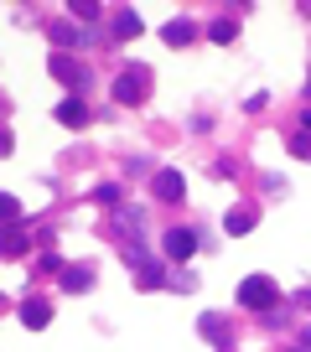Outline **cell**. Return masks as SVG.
I'll return each mask as SVG.
<instances>
[{"label": "cell", "mask_w": 311, "mask_h": 352, "mask_svg": "<svg viewBox=\"0 0 311 352\" xmlns=\"http://www.w3.org/2000/svg\"><path fill=\"white\" fill-rule=\"evenodd\" d=\"M275 301H280V290H275L270 275H249V280L239 285V305H249V311H270Z\"/></svg>", "instance_id": "6da1fadb"}, {"label": "cell", "mask_w": 311, "mask_h": 352, "mask_svg": "<svg viewBox=\"0 0 311 352\" xmlns=\"http://www.w3.org/2000/svg\"><path fill=\"white\" fill-rule=\"evenodd\" d=\"M115 99H119V104H140V99H146V73H140V68L119 73V78H115Z\"/></svg>", "instance_id": "7a4b0ae2"}, {"label": "cell", "mask_w": 311, "mask_h": 352, "mask_svg": "<svg viewBox=\"0 0 311 352\" xmlns=\"http://www.w3.org/2000/svg\"><path fill=\"white\" fill-rule=\"evenodd\" d=\"M182 192H187V181H182V171H156V197L161 202H182Z\"/></svg>", "instance_id": "3957f363"}, {"label": "cell", "mask_w": 311, "mask_h": 352, "mask_svg": "<svg viewBox=\"0 0 311 352\" xmlns=\"http://www.w3.org/2000/svg\"><path fill=\"white\" fill-rule=\"evenodd\" d=\"M166 254L172 259H192L197 254V234L192 228H172V234H166Z\"/></svg>", "instance_id": "277c9868"}, {"label": "cell", "mask_w": 311, "mask_h": 352, "mask_svg": "<svg viewBox=\"0 0 311 352\" xmlns=\"http://www.w3.org/2000/svg\"><path fill=\"white\" fill-rule=\"evenodd\" d=\"M52 73H58L62 83H68V88H83V83H89V73H83V62H73V58H52Z\"/></svg>", "instance_id": "5b68a950"}, {"label": "cell", "mask_w": 311, "mask_h": 352, "mask_svg": "<svg viewBox=\"0 0 311 352\" xmlns=\"http://www.w3.org/2000/svg\"><path fill=\"white\" fill-rule=\"evenodd\" d=\"M166 42H172V47H187V42H192L197 36V21H187V16H176V21H166Z\"/></svg>", "instance_id": "8992f818"}, {"label": "cell", "mask_w": 311, "mask_h": 352, "mask_svg": "<svg viewBox=\"0 0 311 352\" xmlns=\"http://www.w3.org/2000/svg\"><path fill=\"white\" fill-rule=\"evenodd\" d=\"M52 36H58V47H89V42H93L89 32H73L68 21H58V26H52Z\"/></svg>", "instance_id": "52a82bcc"}, {"label": "cell", "mask_w": 311, "mask_h": 352, "mask_svg": "<svg viewBox=\"0 0 311 352\" xmlns=\"http://www.w3.org/2000/svg\"><path fill=\"white\" fill-rule=\"evenodd\" d=\"M21 321H26V327H47V321H52V305H47V301H26L21 305Z\"/></svg>", "instance_id": "ba28073f"}, {"label": "cell", "mask_w": 311, "mask_h": 352, "mask_svg": "<svg viewBox=\"0 0 311 352\" xmlns=\"http://www.w3.org/2000/svg\"><path fill=\"white\" fill-rule=\"evenodd\" d=\"M58 119H62V125H83V119H89L83 99H62V104H58Z\"/></svg>", "instance_id": "9c48e42d"}, {"label": "cell", "mask_w": 311, "mask_h": 352, "mask_svg": "<svg viewBox=\"0 0 311 352\" xmlns=\"http://www.w3.org/2000/svg\"><path fill=\"white\" fill-rule=\"evenodd\" d=\"M21 249H26V228H5V234H0V254H21Z\"/></svg>", "instance_id": "30bf717a"}, {"label": "cell", "mask_w": 311, "mask_h": 352, "mask_svg": "<svg viewBox=\"0 0 311 352\" xmlns=\"http://www.w3.org/2000/svg\"><path fill=\"white\" fill-rule=\"evenodd\" d=\"M223 228H229V234H249V228H254V212H229Z\"/></svg>", "instance_id": "8fae6325"}, {"label": "cell", "mask_w": 311, "mask_h": 352, "mask_svg": "<svg viewBox=\"0 0 311 352\" xmlns=\"http://www.w3.org/2000/svg\"><path fill=\"white\" fill-rule=\"evenodd\" d=\"M115 26H119V36H140V16H135V11H119Z\"/></svg>", "instance_id": "7c38bea8"}, {"label": "cell", "mask_w": 311, "mask_h": 352, "mask_svg": "<svg viewBox=\"0 0 311 352\" xmlns=\"http://www.w3.org/2000/svg\"><path fill=\"white\" fill-rule=\"evenodd\" d=\"M207 36H213V42H233L239 26H233V21H213V26H207Z\"/></svg>", "instance_id": "4fadbf2b"}, {"label": "cell", "mask_w": 311, "mask_h": 352, "mask_svg": "<svg viewBox=\"0 0 311 352\" xmlns=\"http://www.w3.org/2000/svg\"><path fill=\"white\" fill-rule=\"evenodd\" d=\"M21 218V208H16V197L11 192H0V223H16Z\"/></svg>", "instance_id": "5bb4252c"}, {"label": "cell", "mask_w": 311, "mask_h": 352, "mask_svg": "<svg viewBox=\"0 0 311 352\" xmlns=\"http://www.w3.org/2000/svg\"><path fill=\"white\" fill-rule=\"evenodd\" d=\"M89 280H93V270H68V275H62V285H68V290H83Z\"/></svg>", "instance_id": "9a60e30c"}, {"label": "cell", "mask_w": 311, "mask_h": 352, "mask_svg": "<svg viewBox=\"0 0 311 352\" xmlns=\"http://www.w3.org/2000/svg\"><path fill=\"white\" fill-rule=\"evenodd\" d=\"M290 151H296V155H311V129H301L296 140H290Z\"/></svg>", "instance_id": "2e32d148"}, {"label": "cell", "mask_w": 311, "mask_h": 352, "mask_svg": "<svg viewBox=\"0 0 311 352\" xmlns=\"http://www.w3.org/2000/svg\"><path fill=\"white\" fill-rule=\"evenodd\" d=\"M93 197H99V202H119V187H115V181H104V187L93 192Z\"/></svg>", "instance_id": "e0dca14e"}, {"label": "cell", "mask_w": 311, "mask_h": 352, "mask_svg": "<svg viewBox=\"0 0 311 352\" xmlns=\"http://www.w3.org/2000/svg\"><path fill=\"white\" fill-rule=\"evenodd\" d=\"M5 151H11V135H5V129H0V155H5Z\"/></svg>", "instance_id": "ac0fdd59"}, {"label": "cell", "mask_w": 311, "mask_h": 352, "mask_svg": "<svg viewBox=\"0 0 311 352\" xmlns=\"http://www.w3.org/2000/svg\"><path fill=\"white\" fill-rule=\"evenodd\" d=\"M301 352H311V331H301Z\"/></svg>", "instance_id": "d6986e66"}, {"label": "cell", "mask_w": 311, "mask_h": 352, "mask_svg": "<svg viewBox=\"0 0 311 352\" xmlns=\"http://www.w3.org/2000/svg\"><path fill=\"white\" fill-rule=\"evenodd\" d=\"M301 125H306V129H311V109H306V114H301Z\"/></svg>", "instance_id": "ffe728a7"}]
</instances>
